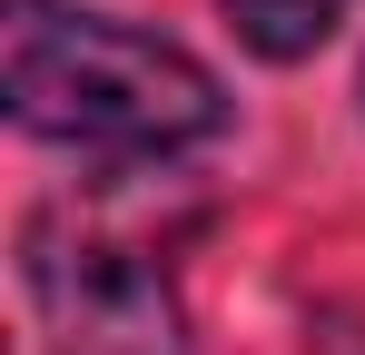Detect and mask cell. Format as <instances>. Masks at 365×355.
<instances>
[{"label": "cell", "instance_id": "cell-1", "mask_svg": "<svg viewBox=\"0 0 365 355\" xmlns=\"http://www.w3.org/2000/svg\"><path fill=\"white\" fill-rule=\"evenodd\" d=\"M0 99L30 138L79 148L99 168L178 158L217 138L227 118V89L207 59H187L158 30H128L109 10H60V0H20L0 20Z\"/></svg>", "mask_w": 365, "mask_h": 355}, {"label": "cell", "instance_id": "cell-2", "mask_svg": "<svg viewBox=\"0 0 365 355\" xmlns=\"http://www.w3.org/2000/svg\"><path fill=\"white\" fill-rule=\"evenodd\" d=\"M20 287L50 355H187V306L148 247L89 237L79 217H30Z\"/></svg>", "mask_w": 365, "mask_h": 355}, {"label": "cell", "instance_id": "cell-3", "mask_svg": "<svg viewBox=\"0 0 365 355\" xmlns=\"http://www.w3.org/2000/svg\"><path fill=\"white\" fill-rule=\"evenodd\" d=\"M227 20H237V40L257 59H306L346 20V0H227Z\"/></svg>", "mask_w": 365, "mask_h": 355}]
</instances>
